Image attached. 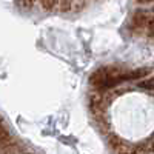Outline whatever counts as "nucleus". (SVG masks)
Instances as JSON below:
<instances>
[{"instance_id":"f03ea898","label":"nucleus","mask_w":154,"mask_h":154,"mask_svg":"<svg viewBox=\"0 0 154 154\" xmlns=\"http://www.w3.org/2000/svg\"><path fill=\"white\" fill-rule=\"evenodd\" d=\"M139 88H143V89H154V79H148L143 82H139L137 83Z\"/></svg>"},{"instance_id":"39448f33","label":"nucleus","mask_w":154,"mask_h":154,"mask_svg":"<svg viewBox=\"0 0 154 154\" xmlns=\"http://www.w3.org/2000/svg\"><path fill=\"white\" fill-rule=\"evenodd\" d=\"M152 28H154V25H152Z\"/></svg>"},{"instance_id":"7ed1b4c3","label":"nucleus","mask_w":154,"mask_h":154,"mask_svg":"<svg viewBox=\"0 0 154 154\" xmlns=\"http://www.w3.org/2000/svg\"><path fill=\"white\" fill-rule=\"evenodd\" d=\"M139 2H149V0H139Z\"/></svg>"},{"instance_id":"20e7f679","label":"nucleus","mask_w":154,"mask_h":154,"mask_svg":"<svg viewBox=\"0 0 154 154\" xmlns=\"http://www.w3.org/2000/svg\"><path fill=\"white\" fill-rule=\"evenodd\" d=\"M152 149H154V145H152Z\"/></svg>"},{"instance_id":"f257e3e1","label":"nucleus","mask_w":154,"mask_h":154,"mask_svg":"<svg viewBox=\"0 0 154 154\" xmlns=\"http://www.w3.org/2000/svg\"><path fill=\"white\" fill-rule=\"evenodd\" d=\"M109 75H111L109 68H99L89 75V83L93 86H97V88H103L105 82L109 79Z\"/></svg>"},{"instance_id":"423d86ee","label":"nucleus","mask_w":154,"mask_h":154,"mask_svg":"<svg viewBox=\"0 0 154 154\" xmlns=\"http://www.w3.org/2000/svg\"><path fill=\"white\" fill-rule=\"evenodd\" d=\"M152 11H154V8H152Z\"/></svg>"}]
</instances>
